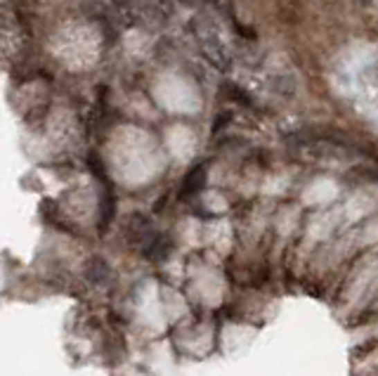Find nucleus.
<instances>
[{"label":"nucleus","instance_id":"f257e3e1","mask_svg":"<svg viewBox=\"0 0 378 376\" xmlns=\"http://www.w3.org/2000/svg\"><path fill=\"white\" fill-rule=\"evenodd\" d=\"M204 171H206L204 166H197V169L189 173L187 180H185V194H197L199 189H201V185L206 180V173Z\"/></svg>","mask_w":378,"mask_h":376}]
</instances>
